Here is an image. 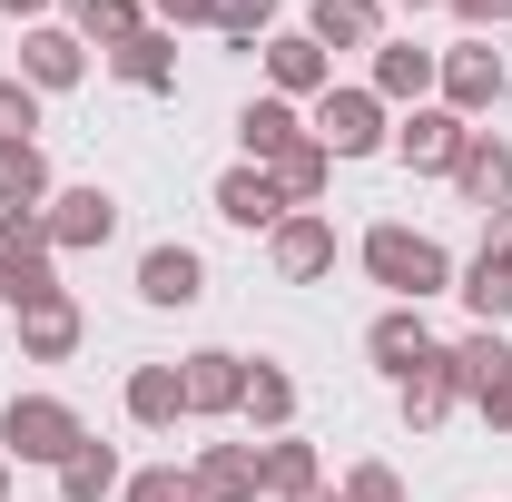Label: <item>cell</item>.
<instances>
[{
  "mask_svg": "<svg viewBox=\"0 0 512 502\" xmlns=\"http://www.w3.org/2000/svg\"><path fill=\"white\" fill-rule=\"evenodd\" d=\"M365 276H375L394 306H424V296L453 286V256L434 247L424 227H394V217H384V227H365Z\"/></svg>",
  "mask_w": 512,
  "mask_h": 502,
  "instance_id": "obj_1",
  "label": "cell"
},
{
  "mask_svg": "<svg viewBox=\"0 0 512 502\" xmlns=\"http://www.w3.org/2000/svg\"><path fill=\"white\" fill-rule=\"evenodd\" d=\"M79 443H89V424H79V404H60V394H10L0 404V453L10 463H50L60 473Z\"/></svg>",
  "mask_w": 512,
  "mask_h": 502,
  "instance_id": "obj_2",
  "label": "cell"
},
{
  "mask_svg": "<svg viewBox=\"0 0 512 502\" xmlns=\"http://www.w3.org/2000/svg\"><path fill=\"white\" fill-rule=\"evenodd\" d=\"M50 227H40V207H0V296L10 306H30V296H60V266H50Z\"/></svg>",
  "mask_w": 512,
  "mask_h": 502,
  "instance_id": "obj_3",
  "label": "cell"
},
{
  "mask_svg": "<svg viewBox=\"0 0 512 502\" xmlns=\"http://www.w3.org/2000/svg\"><path fill=\"white\" fill-rule=\"evenodd\" d=\"M306 138H316L325 158H375V148H394V119H384L375 89H325L316 119H306Z\"/></svg>",
  "mask_w": 512,
  "mask_h": 502,
  "instance_id": "obj_4",
  "label": "cell"
},
{
  "mask_svg": "<svg viewBox=\"0 0 512 502\" xmlns=\"http://www.w3.org/2000/svg\"><path fill=\"white\" fill-rule=\"evenodd\" d=\"M40 227H50V247H60V256H79V247H109V237H119V197L99 188V178H89V188H50Z\"/></svg>",
  "mask_w": 512,
  "mask_h": 502,
  "instance_id": "obj_5",
  "label": "cell"
},
{
  "mask_svg": "<svg viewBox=\"0 0 512 502\" xmlns=\"http://www.w3.org/2000/svg\"><path fill=\"white\" fill-rule=\"evenodd\" d=\"M434 89H444L453 119H483V109L512 89V60L493 50V40H463V50H444V79H434Z\"/></svg>",
  "mask_w": 512,
  "mask_h": 502,
  "instance_id": "obj_6",
  "label": "cell"
},
{
  "mask_svg": "<svg viewBox=\"0 0 512 502\" xmlns=\"http://www.w3.org/2000/svg\"><path fill=\"white\" fill-rule=\"evenodd\" d=\"M266 256H276V276H286V286H316V276H335V217H316V207L276 217V227H266Z\"/></svg>",
  "mask_w": 512,
  "mask_h": 502,
  "instance_id": "obj_7",
  "label": "cell"
},
{
  "mask_svg": "<svg viewBox=\"0 0 512 502\" xmlns=\"http://www.w3.org/2000/svg\"><path fill=\"white\" fill-rule=\"evenodd\" d=\"M178 394H188L197 424L237 414V404H247V355H227V345H197V355H178Z\"/></svg>",
  "mask_w": 512,
  "mask_h": 502,
  "instance_id": "obj_8",
  "label": "cell"
},
{
  "mask_svg": "<svg viewBox=\"0 0 512 502\" xmlns=\"http://www.w3.org/2000/svg\"><path fill=\"white\" fill-rule=\"evenodd\" d=\"M463 138H473V119H453V109H404L394 119V158L404 168H424V178H453V158H463Z\"/></svg>",
  "mask_w": 512,
  "mask_h": 502,
  "instance_id": "obj_9",
  "label": "cell"
},
{
  "mask_svg": "<svg viewBox=\"0 0 512 502\" xmlns=\"http://www.w3.org/2000/svg\"><path fill=\"white\" fill-rule=\"evenodd\" d=\"M434 79H444V50H424V40H375V89L384 109H424L434 99Z\"/></svg>",
  "mask_w": 512,
  "mask_h": 502,
  "instance_id": "obj_10",
  "label": "cell"
},
{
  "mask_svg": "<svg viewBox=\"0 0 512 502\" xmlns=\"http://www.w3.org/2000/svg\"><path fill=\"white\" fill-rule=\"evenodd\" d=\"M79 335H89V315H79L69 286L20 306V355H30V365H69V355H79Z\"/></svg>",
  "mask_w": 512,
  "mask_h": 502,
  "instance_id": "obj_11",
  "label": "cell"
},
{
  "mask_svg": "<svg viewBox=\"0 0 512 502\" xmlns=\"http://www.w3.org/2000/svg\"><path fill=\"white\" fill-rule=\"evenodd\" d=\"M266 79H276V99H325L335 89V50H316L306 30H266Z\"/></svg>",
  "mask_w": 512,
  "mask_h": 502,
  "instance_id": "obj_12",
  "label": "cell"
},
{
  "mask_svg": "<svg viewBox=\"0 0 512 502\" xmlns=\"http://www.w3.org/2000/svg\"><path fill=\"white\" fill-rule=\"evenodd\" d=\"M453 197H463V207H483V217L512 207V148L493 138V128H473V138H463V158H453Z\"/></svg>",
  "mask_w": 512,
  "mask_h": 502,
  "instance_id": "obj_13",
  "label": "cell"
},
{
  "mask_svg": "<svg viewBox=\"0 0 512 502\" xmlns=\"http://www.w3.org/2000/svg\"><path fill=\"white\" fill-rule=\"evenodd\" d=\"M20 79H30V89H79V79H89V40L30 20V40H20Z\"/></svg>",
  "mask_w": 512,
  "mask_h": 502,
  "instance_id": "obj_14",
  "label": "cell"
},
{
  "mask_svg": "<svg viewBox=\"0 0 512 502\" xmlns=\"http://www.w3.org/2000/svg\"><path fill=\"white\" fill-rule=\"evenodd\" d=\"M394 384H404V424H414V434H434L453 404H463V384H453V345L414 355V375H394Z\"/></svg>",
  "mask_w": 512,
  "mask_h": 502,
  "instance_id": "obj_15",
  "label": "cell"
},
{
  "mask_svg": "<svg viewBox=\"0 0 512 502\" xmlns=\"http://www.w3.org/2000/svg\"><path fill=\"white\" fill-rule=\"evenodd\" d=\"M316 483H325V463H316L306 434H266V443H256V493L296 502V493H316Z\"/></svg>",
  "mask_w": 512,
  "mask_h": 502,
  "instance_id": "obj_16",
  "label": "cell"
},
{
  "mask_svg": "<svg viewBox=\"0 0 512 502\" xmlns=\"http://www.w3.org/2000/svg\"><path fill=\"white\" fill-rule=\"evenodd\" d=\"M237 138H247V168H276V158L306 138V119H296V99H276V89H266V99L237 109Z\"/></svg>",
  "mask_w": 512,
  "mask_h": 502,
  "instance_id": "obj_17",
  "label": "cell"
},
{
  "mask_svg": "<svg viewBox=\"0 0 512 502\" xmlns=\"http://www.w3.org/2000/svg\"><path fill=\"white\" fill-rule=\"evenodd\" d=\"M188 493L197 502H256V443H207L188 463Z\"/></svg>",
  "mask_w": 512,
  "mask_h": 502,
  "instance_id": "obj_18",
  "label": "cell"
},
{
  "mask_svg": "<svg viewBox=\"0 0 512 502\" xmlns=\"http://www.w3.org/2000/svg\"><path fill=\"white\" fill-rule=\"evenodd\" d=\"M306 40H316V50H375L384 40V0H316V10H306Z\"/></svg>",
  "mask_w": 512,
  "mask_h": 502,
  "instance_id": "obj_19",
  "label": "cell"
},
{
  "mask_svg": "<svg viewBox=\"0 0 512 502\" xmlns=\"http://www.w3.org/2000/svg\"><path fill=\"white\" fill-rule=\"evenodd\" d=\"M138 296H148V306H197V296H207L197 247H148L138 256Z\"/></svg>",
  "mask_w": 512,
  "mask_h": 502,
  "instance_id": "obj_20",
  "label": "cell"
},
{
  "mask_svg": "<svg viewBox=\"0 0 512 502\" xmlns=\"http://www.w3.org/2000/svg\"><path fill=\"white\" fill-rule=\"evenodd\" d=\"M365 355H375L384 375H414V355H434V325H424V306H394L365 325Z\"/></svg>",
  "mask_w": 512,
  "mask_h": 502,
  "instance_id": "obj_21",
  "label": "cell"
},
{
  "mask_svg": "<svg viewBox=\"0 0 512 502\" xmlns=\"http://www.w3.org/2000/svg\"><path fill=\"white\" fill-rule=\"evenodd\" d=\"M217 217H227V227H276V217H296V207L276 197L266 168H227V178H217Z\"/></svg>",
  "mask_w": 512,
  "mask_h": 502,
  "instance_id": "obj_22",
  "label": "cell"
},
{
  "mask_svg": "<svg viewBox=\"0 0 512 502\" xmlns=\"http://www.w3.org/2000/svg\"><path fill=\"white\" fill-rule=\"evenodd\" d=\"M237 414H247L256 434H296V375L256 355V365H247V404H237Z\"/></svg>",
  "mask_w": 512,
  "mask_h": 502,
  "instance_id": "obj_23",
  "label": "cell"
},
{
  "mask_svg": "<svg viewBox=\"0 0 512 502\" xmlns=\"http://www.w3.org/2000/svg\"><path fill=\"white\" fill-rule=\"evenodd\" d=\"M119 483H128V473H119V443H99V434L60 463V502H109Z\"/></svg>",
  "mask_w": 512,
  "mask_h": 502,
  "instance_id": "obj_24",
  "label": "cell"
},
{
  "mask_svg": "<svg viewBox=\"0 0 512 502\" xmlns=\"http://www.w3.org/2000/svg\"><path fill=\"white\" fill-rule=\"evenodd\" d=\"M178 414H188V394H178V365H138V375H128V424L168 434Z\"/></svg>",
  "mask_w": 512,
  "mask_h": 502,
  "instance_id": "obj_25",
  "label": "cell"
},
{
  "mask_svg": "<svg viewBox=\"0 0 512 502\" xmlns=\"http://www.w3.org/2000/svg\"><path fill=\"white\" fill-rule=\"evenodd\" d=\"M109 69H119L128 89H168V79H178V40H168V30H138V40L109 50Z\"/></svg>",
  "mask_w": 512,
  "mask_h": 502,
  "instance_id": "obj_26",
  "label": "cell"
},
{
  "mask_svg": "<svg viewBox=\"0 0 512 502\" xmlns=\"http://www.w3.org/2000/svg\"><path fill=\"white\" fill-rule=\"evenodd\" d=\"M0 207H50V158H40V138H10V148H0Z\"/></svg>",
  "mask_w": 512,
  "mask_h": 502,
  "instance_id": "obj_27",
  "label": "cell"
},
{
  "mask_svg": "<svg viewBox=\"0 0 512 502\" xmlns=\"http://www.w3.org/2000/svg\"><path fill=\"white\" fill-rule=\"evenodd\" d=\"M266 178H276V197H286V207H316V197H325V178H335V158H325L316 138H296V148H286Z\"/></svg>",
  "mask_w": 512,
  "mask_h": 502,
  "instance_id": "obj_28",
  "label": "cell"
},
{
  "mask_svg": "<svg viewBox=\"0 0 512 502\" xmlns=\"http://www.w3.org/2000/svg\"><path fill=\"white\" fill-rule=\"evenodd\" d=\"M69 20H79V40H99V50H119V40L148 30V20H138V0H69Z\"/></svg>",
  "mask_w": 512,
  "mask_h": 502,
  "instance_id": "obj_29",
  "label": "cell"
},
{
  "mask_svg": "<svg viewBox=\"0 0 512 502\" xmlns=\"http://www.w3.org/2000/svg\"><path fill=\"white\" fill-rule=\"evenodd\" d=\"M453 296H463V306L483 315V325H503V315H512V276H503V266H483V256H473V266H463V286H453Z\"/></svg>",
  "mask_w": 512,
  "mask_h": 502,
  "instance_id": "obj_30",
  "label": "cell"
},
{
  "mask_svg": "<svg viewBox=\"0 0 512 502\" xmlns=\"http://www.w3.org/2000/svg\"><path fill=\"white\" fill-rule=\"evenodd\" d=\"M30 128H40V89L10 69V79H0V148H10V138H30Z\"/></svg>",
  "mask_w": 512,
  "mask_h": 502,
  "instance_id": "obj_31",
  "label": "cell"
},
{
  "mask_svg": "<svg viewBox=\"0 0 512 502\" xmlns=\"http://www.w3.org/2000/svg\"><path fill=\"white\" fill-rule=\"evenodd\" d=\"M335 493H345V502H404V473H394V463H355Z\"/></svg>",
  "mask_w": 512,
  "mask_h": 502,
  "instance_id": "obj_32",
  "label": "cell"
},
{
  "mask_svg": "<svg viewBox=\"0 0 512 502\" xmlns=\"http://www.w3.org/2000/svg\"><path fill=\"white\" fill-rule=\"evenodd\" d=\"M119 502H197V493H188V473H178V463H158V473H128Z\"/></svg>",
  "mask_w": 512,
  "mask_h": 502,
  "instance_id": "obj_33",
  "label": "cell"
},
{
  "mask_svg": "<svg viewBox=\"0 0 512 502\" xmlns=\"http://www.w3.org/2000/svg\"><path fill=\"white\" fill-rule=\"evenodd\" d=\"M266 20H276V0H217V30L227 40H266Z\"/></svg>",
  "mask_w": 512,
  "mask_h": 502,
  "instance_id": "obj_34",
  "label": "cell"
},
{
  "mask_svg": "<svg viewBox=\"0 0 512 502\" xmlns=\"http://www.w3.org/2000/svg\"><path fill=\"white\" fill-rule=\"evenodd\" d=\"M473 414H483L493 434H512V365H503V375H483V384H473Z\"/></svg>",
  "mask_w": 512,
  "mask_h": 502,
  "instance_id": "obj_35",
  "label": "cell"
},
{
  "mask_svg": "<svg viewBox=\"0 0 512 502\" xmlns=\"http://www.w3.org/2000/svg\"><path fill=\"white\" fill-rule=\"evenodd\" d=\"M158 30H217V0H148Z\"/></svg>",
  "mask_w": 512,
  "mask_h": 502,
  "instance_id": "obj_36",
  "label": "cell"
},
{
  "mask_svg": "<svg viewBox=\"0 0 512 502\" xmlns=\"http://www.w3.org/2000/svg\"><path fill=\"white\" fill-rule=\"evenodd\" d=\"M483 266H503V276H512V207L483 217Z\"/></svg>",
  "mask_w": 512,
  "mask_h": 502,
  "instance_id": "obj_37",
  "label": "cell"
},
{
  "mask_svg": "<svg viewBox=\"0 0 512 502\" xmlns=\"http://www.w3.org/2000/svg\"><path fill=\"white\" fill-rule=\"evenodd\" d=\"M444 10H453V20H473V40H483V30H503V20H512V0H444Z\"/></svg>",
  "mask_w": 512,
  "mask_h": 502,
  "instance_id": "obj_38",
  "label": "cell"
},
{
  "mask_svg": "<svg viewBox=\"0 0 512 502\" xmlns=\"http://www.w3.org/2000/svg\"><path fill=\"white\" fill-rule=\"evenodd\" d=\"M40 10H50V0H0V20H40Z\"/></svg>",
  "mask_w": 512,
  "mask_h": 502,
  "instance_id": "obj_39",
  "label": "cell"
},
{
  "mask_svg": "<svg viewBox=\"0 0 512 502\" xmlns=\"http://www.w3.org/2000/svg\"><path fill=\"white\" fill-rule=\"evenodd\" d=\"M296 502H345V493H325V483H316V493H296Z\"/></svg>",
  "mask_w": 512,
  "mask_h": 502,
  "instance_id": "obj_40",
  "label": "cell"
},
{
  "mask_svg": "<svg viewBox=\"0 0 512 502\" xmlns=\"http://www.w3.org/2000/svg\"><path fill=\"white\" fill-rule=\"evenodd\" d=\"M0 502H10V453H0Z\"/></svg>",
  "mask_w": 512,
  "mask_h": 502,
  "instance_id": "obj_41",
  "label": "cell"
},
{
  "mask_svg": "<svg viewBox=\"0 0 512 502\" xmlns=\"http://www.w3.org/2000/svg\"><path fill=\"white\" fill-rule=\"evenodd\" d=\"M404 10H434V0H404Z\"/></svg>",
  "mask_w": 512,
  "mask_h": 502,
  "instance_id": "obj_42",
  "label": "cell"
},
{
  "mask_svg": "<svg viewBox=\"0 0 512 502\" xmlns=\"http://www.w3.org/2000/svg\"><path fill=\"white\" fill-rule=\"evenodd\" d=\"M0 315H10V296H0Z\"/></svg>",
  "mask_w": 512,
  "mask_h": 502,
  "instance_id": "obj_43",
  "label": "cell"
}]
</instances>
